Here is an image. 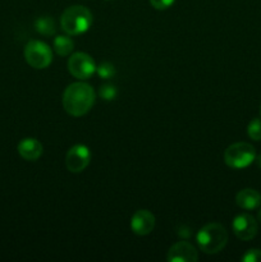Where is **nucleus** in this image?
<instances>
[{"instance_id":"f257e3e1","label":"nucleus","mask_w":261,"mask_h":262,"mask_svg":"<svg viewBox=\"0 0 261 262\" xmlns=\"http://www.w3.org/2000/svg\"><path fill=\"white\" fill-rule=\"evenodd\" d=\"M95 95L94 89L84 82H76L69 84L63 94V106L66 112L72 117H82L87 114L94 106Z\"/></svg>"},{"instance_id":"f03ea898","label":"nucleus","mask_w":261,"mask_h":262,"mask_svg":"<svg viewBox=\"0 0 261 262\" xmlns=\"http://www.w3.org/2000/svg\"><path fill=\"white\" fill-rule=\"evenodd\" d=\"M228 242V233L219 223H210L202 227L197 233V243L202 252L215 255L225 247Z\"/></svg>"},{"instance_id":"7ed1b4c3","label":"nucleus","mask_w":261,"mask_h":262,"mask_svg":"<svg viewBox=\"0 0 261 262\" xmlns=\"http://www.w3.org/2000/svg\"><path fill=\"white\" fill-rule=\"evenodd\" d=\"M92 23V14L86 7L73 5L64 10L60 18V26L68 35H81L86 32Z\"/></svg>"},{"instance_id":"20e7f679","label":"nucleus","mask_w":261,"mask_h":262,"mask_svg":"<svg viewBox=\"0 0 261 262\" xmlns=\"http://www.w3.org/2000/svg\"><path fill=\"white\" fill-rule=\"evenodd\" d=\"M256 150L247 142H237L230 145L224 152V161L229 168L243 169L255 161Z\"/></svg>"},{"instance_id":"39448f33","label":"nucleus","mask_w":261,"mask_h":262,"mask_svg":"<svg viewBox=\"0 0 261 262\" xmlns=\"http://www.w3.org/2000/svg\"><path fill=\"white\" fill-rule=\"evenodd\" d=\"M25 59L32 68L45 69L53 61V53L45 42L32 40L26 45Z\"/></svg>"},{"instance_id":"423d86ee","label":"nucleus","mask_w":261,"mask_h":262,"mask_svg":"<svg viewBox=\"0 0 261 262\" xmlns=\"http://www.w3.org/2000/svg\"><path fill=\"white\" fill-rule=\"evenodd\" d=\"M68 71L74 78L87 79L96 72V64L89 54L76 53L69 58Z\"/></svg>"},{"instance_id":"0eeeda50","label":"nucleus","mask_w":261,"mask_h":262,"mask_svg":"<svg viewBox=\"0 0 261 262\" xmlns=\"http://www.w3.org/2000/svg\"><path fill=\"white\" fill-rule=\"evenodd\" d=\"M91 152L84 145H76L69 148L66 156V166L71 173H81L89 166Z\"/></svg>"},{"instance_id":"6e6552de","label":"nucleus","mask_w":261,"mask_h":262,"mask_svg":"<svg viewBox=\"0 0 261 262\" xmlns=\"http://www.w3.org/2000/svg\"><path fill=\"white\" fill-rule=\"evenodd\" d=\"M233 232L235 237L241 241H251L256 237L258 230L257 222L252 215L241 214L237 215L233 220Z\"/></svg>"},{"instance_id":"1a4fd4ad","label":"nucleus","mask_w":261,"mask_h":262,"mask_svg":"<svg viewBox=\"0 0 261 262\" xmlns=\"http://www.w3.org/2000/svg\"><path fill=\"white\" fill-rule=\"evenodd\" d=\"M199 260L197 250L188 242H177L168 251L169 262H196Z\"/></svg>"},{"instance_id":"9d476101","label":"nucleus","mask_w":261,"mask_h":262,"mask_svg":"<svg viewBox=\"0 0 261 262\" xmlns=\"http://www.w3.org/2000/svg\"><path fill=\"white\" fill-rule=\"evenodd\" d=\"M155 227V216L148 210H138L130 219V228L137 235L150 234Z\"/></svg>"},{"instance_id":"9b49d317","label":"nucleus","mask_w":261,"mask_h":262,"mask_svg":"<svg viewBox=\"0 0 261 262\" xmlns=\"http://www.w3.org/2000/svg\"><path fill=\"white\" fill-rule=\"evenodd\" d=\"M18 152L25 160L36 161L42 155V145L36 138H23L18 143Z\"/></svg>"},{"instance_id":"f8f14e48","label":"nucleus","mask_w":261,"mask_h":262,"mask_svg":"<svg viewBox=\"0 0 261 262\" xmlns=\"http://www.w3.org/2000/svg\"><path fill=\"white\" fill-rule=\"evenodd\" d=\"M235 202L243 210H255L261 205V194L256 189H242L235 196Z\"/></svg>"},{"instance_id":"ddd939ff","label":"nucleus","mask_w":261,"mask_h":262,"mask_svg":"<svg viewBox=\"0 0 261 262\" xmlns=\"http://www.w3.org/2000/svg\"><path fill=\"white\" fill-rule=\"evenodd\" d=\"M35 28L38 33L44 36H53L56 31V25L54 19L48 15L37 18L35 20Z\"/></svg>"},{"instance_id":"4468645a","label":"nucleus","mask_w":261,"mask_h":262,"mask_svg":"<svg viewBox=\"0 0 261 262\" xmlns=\"http://www.w3.org/2000/svg\"><path fill=\"white\" fill-rule=\"evenodd\" d=\"M73 48V40L69 36H56L55 40H54V50L60 56L69 55V53H72Z\"/></svg>"},{"instance_id":"2eb2a0df","label":"nucleus","mask_w":261,"mask_h":262,"mask_svg":"<svg viewBox=\"0 0 261 262\" xmlns=\"http://www.w3.org/2000/svg\"><path fill=\"white\" fill-rule=\"evenodd\" d=\"M247 135L251 140L261 141V119L253 118L247 127Z\"/></svg>"},{"instance_id":"dca6fc26","label":"nucleus","mask_w":261,"mask_h":262,"mask_svg":"<svg viewBox=\"0 0 261 262\" xmlns=\"http://www.w3.org/2000/svg\"><path fill=\"white\" fill-rule=\"evenodd\" d=\"M99 94L102 100H105V101H112V100H114L115 97H117L118 91H117V87H115L114 84L104 83L101 87H100Z\"/></svg>"},{"instance_id":"f3484780","label":"nucleus","mask_w":261,"mask_h":262,"mask_svg":"<svg viewBox=\"0 0 261 262\" xmlns=\"http://www.w3.org/2000/svg\"><path fill=\"white\" fill-rule=\"evenodd\" d=\"M96 72L102 79H110L115 76V67L109 61H104L96 67Z\"/></svg>"},{"instance_id":"a211bd4d","label":"nucleus","mask_w":261,"mask_h":262,"mask_svg":"<svg viewBox=\"0 0 261 262\" xmlns=\"http://www.w3.org/2000/svg\"><path fill=\"white\" fill-rule=\"evenodd\" d=\"M243 262H261V250L251 248L242 256Z\"/></svg>"},{"instance_id":"6ab92c4d","label":"nucleus","mask_w":261,"mask_h":262,"mask_svg":"<svg viewBox=\"0 0 261 262\" xmlns=\"http://www.w3.org/2000/svg\"><path fill=\"white\" fill-rule=\"evenodd\" d=\"M176 0H150V4L158 10H165L174 4Z\"/></svg>"},{"instance_id":"aec40b11","label":"nucleus","mask_w":261,"mask_h":262,"mask_svg":"<svg viewBox=\"0 0 261 262\" xmlns=\"http://www.w3.org/2000/svg\"><path fill=\"white\" fill-rule=\"evenodd\" d=\"M255 161H256V164H257V166L258 168L261 169V154L258 156H256L255 158Z\"/></svg>"},{"instance_id":"412c9836","label":"nucleus","mask_w":261,"mask_h":262,"mask_svg":"<svg viewBox=\"0 0 261 262\" xmlns=\"http://www.w3.org/2000/svg\"><path fill=\"white\" fill-rule=\"evenodd\" d=\"M257 220L261 223V209H260V211L257 212Z\"/></svg>"},{"instance_id":"4be33fe9","label":"nucleus","mask_w":261,"mask_h":262,"mask_svg":"<svg viewBox=\"0 0 261 262\" xmlns=\"http://www.w3.org/2000/svg\"><path fill=\"white\" fill-rule=\"evenodd\" d=\"M260 113H261V110H260Z\"/></svg>"}]
</instances>
